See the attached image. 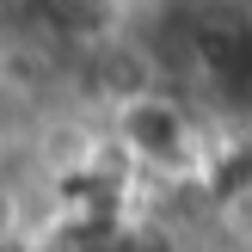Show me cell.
<instances>
[{
	"label": "cell",
	"mask_w": 252,
	"mask_h": 252,
	"mask_svg": "<svg viewBox=\"0 0 252 252\" xmlns=\"http://www.w3.org/2000/svg\"><path fill=\"white\" fill-rule=\"evenodd\" d=\"M98 129H105L111 154L129 166V179L142 185V197H172V191H197L221 123L191 93H172L160 80V86L129 93L123 105H111L98 117Z\"/></svg>",
	"instance_id": "6da1fadb"
}]
</instances>
